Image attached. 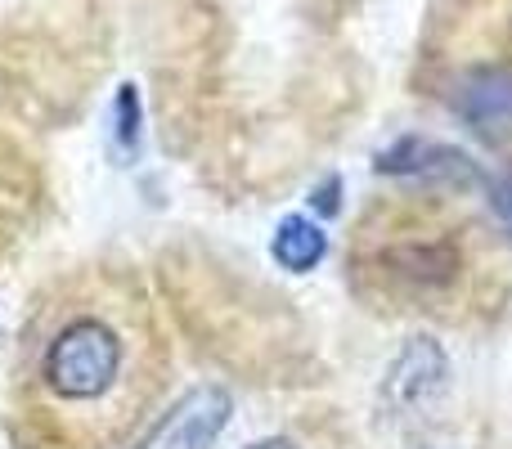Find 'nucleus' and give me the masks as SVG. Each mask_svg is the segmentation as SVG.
<instances>
[{
    "label": "nucleus",
    "instance_id": "0eeeda50",
    "mask_svg": "<svg viewBox=\"0 0 512 449\" xmlns=\"http://www.w3.org/2000/svg\"><path fill=\"white\" fill-rule=\"evenodd\" d=\"M324 234H319V225L301 221V216H288V221L279 225V234H274V256H279V265H288V270L306 274L315 270L319 261H324Z\"/></svg>",
    "mask_w": 512,
    "mask_h": 449
},
{
    "label": "nucleus",
    "instance_id": "7ed1b4c3",
    "mask_svg": "<svg viewBox=\"0 0 512 449\" xmlns=\"http://www.w3.org/2000/svg\"><path fill=\"white\" fill-rule=\"evenodd\" d=\"M230 414H234V400L221 387H198L153 427L140 449H207L225 432Z\"/></svg>",
    "mask_w": 512,
    "mask_h": 449
},
{
    "label": "nucleus",
    "instance_id": "f257e3e1",
    "mask_svg": "<svg viewBox=\"0 0 512 449\" xmlns=\"http://www.w3.org/2000/svg\"><path fill=\"white\" fill-rule=\"evenodd\" d=\"M162 387V337L144 288L81 265L36 297L9 373L18 449H117Z\"/></svg>",
    "mask_w": 512,
    "mask_h": 449
},
{
    "label": "nucleus",
    "instance_id": "1a4fd4ad",
    "mask_svg": "<svg viewBox=\"0 0 512 449\" xmlns=\"http://www.w3.org/2000/svg\"><path fill=\"white\" fill-rule=\"evenodd\" d=\"M490 203H495V212H499V221L508 225V234H512V176H504L495 185V198H490Z\"/></svg>",
    "mask_w": 512,
    "mask_h": 449
},
{
    "label": "nucleus",
    "instance_id": "f03ea898",
    "mask_svg": "<svg viewBox=\"0 0 512 449\" xmlns=\"http://www.w3.org/2000/svg\"><path fill=\"white\" fill-rule=\"evenodd\" d=\"M445 382H450V360L445 351L436 346V337H414L405 351L396 355L387 373V396L400 414L418 418V414H432L436 400L445 396Z\"/></svg>",
    "mask_w": 512,
    "mask_h": 449
},
{
    "label": "nucleus",
    "instance_id": "9d476101",
    "mask_svg": "<svg viewBox=\"0 0 512 449\" xmlns=\"http://www.w3.org/2000/svg\"><path fill=\"white\" fill-rule=\"evenodd\" d=\"M248 449H297L292 441H279V436H274V441H256V445H248Z\"/></svg>",
    "mask_w": 512,
    "mask_h": 449
},
{
    "label": "nucleus",
    "instance_id": "20e7f679",
    "mask_svg": "<svg viewBox=\"0 0 512 449\" xmlns=\"http://www.w3.org/2000/svg\"><path fill=\"white\" fill-rule=\"evenodd\" d=\"M378 171L387 176H423V180H445V185H477V162L468 153L450 149V144L409 135L391 153H382Z\"/></svg>",
    "mask_w": 512,
    "mask_h": 449
},
{
    "label": "nucleus",
    "instance_id": "6e6552de",
    "mask_svg": "<svg viewBox=\"0 0 512 449\" xmlns=\"http://www.w3.org/2000/svg\"><path fill=\"white\" fill-rule=\"evenodd\" d=\"M387 261L396 265V274H405V279H414V283H445L459 270V256H454L450 247H400Z\"/></svg>",
    "mask_w": 512,
    "mask_h": 449
},
{
    "label": "nucleus",
    "instance_id": "423d86ee",
    "mask_svg": "<svg viewBox=\"0 0 512 449\" xmlns=\"http://www.w3.org/2000/svg\"><path fill=\"white\" fill-rule=\"evenodd\" d=\"M36 207V176L9 144H0V252L18 238Z\"/></svg>",
    "mask_w": 512,
    "mask_h": 449
},
{
    "label": "nucleus",
    "instance_id": "39448f33",
    "mask_svg": "<svg viewBox=\"0 0 512 449\" xmlns=\"http://www.w3.org/2000/svg\"><path fill=\"white\" fill-rule=\"evenodd\" d=\"M454 108L477 131H508L512 126V68H477L459 81Z\"/></svg>",
    "mask_w": 512,
    "mask_h": 449
}]
</instances>
